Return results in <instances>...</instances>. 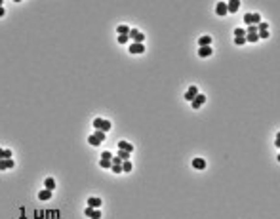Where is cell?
Wrapping results in <instances>:
<instances>
[{
	"instance_id": "cell-1",
	"label": "cell",
	"mask_w": 280,
	"mask_h": 219,
	"mask_svg": "<svg viewBox=\"0 0 280 219\" xmlns=\"http://www.w3.org/2000/svg\"><path fill=\"white\" fill-rule=\"evenodd\" d=\"M93 128L107 133L111 130V122H109V120H103V118H95V120H93Z\"/></svg>"
},
{
	"instance_id": "cell-2",
	"label": "cell",
	"mask_w": 280,
	"mask_h": 219,
	"mask_svg": "<svg viewBox=\"0 0 280 219\" xmlns=\"http://www.w3.org/2000/svg\"><path fill=\"white\" fill-rule=\"evenodd\" d=\"M244 23H246L248 27L250 25H259L261 23V15L259 13H246V15H244Z\"/></svg>"
},
{
	"instance_id": "cell-3",
	"label": "cell",
	"mask_w": 280,
	"mask_h": 219,
	"mask_svg": "<svg viewBox=\"0 0 280 219\" xmlns=\"http://www.w3.org/2000/svg\"><path fill=\"white\" fill-rule=\"evenodd\" d=\"M128 38H132L135 44H143V40H145V34H143L141 31H137V29H132L130 33H128Z\"/></svg>"
},
{
	"instance_id": "cell-4",
	"label": "cell",
	"mask_w": 280,
	"mask_h": 219,
	"mask_svg": "<svg viewBox=\"0 0 280 219\" xmlns=\"http://www.w3.org/2000/svg\"><path fill=\"white\" fill-rule=\"evenodd\" d=\"M111 158H112V154H111L109 151L103 152V154H101V160H99V166H101V168H111V166H112Z\"/></svg>"
},
{
	"instance_id": "cell-5",
	"label": "cell",
	"mask_w": 280,
	"mask_h": 219,
	"mask_svg": "<svg viewBox=\"0 0 280 219\" xmlns=\"http://www.w3.org/2000/svg\"><path fill=\"white\" fill-rule=\"evenodd\" d=\"M206 103V95H202V94H198L196 97H195V99H192L191 101V105H192V109H200V107H202V105Z\"/></svg>"
},
{
	"instance_id": "cell-6",
	"label": "cell",
	"mask_w": 280,
	"mask_h": 219,
	"mask_svg": "<svg viewBox=\"0 0 280 219\" xmlns=\"http://www.w3.org/2000/svg\"><path fill=\"white\" fill-rule=\"evenodd\" d=\"M196 95H198V88H196V86H191L189 90H187V94H185V99H187V101H192Z\"/></svg>"
},
{
	"instance_id": "cell-7",
	"label": "cell",
	"mask_w": 280,
	"mask_h": 219,
	"mask_svg": "<svg viewBox=\"0 0 280 219\" xmlns=\"http://www.w3.org/2000/svg\"><path fill=\"white\" fill-rule=\"evenodd\" d=\"M212 53H213L212 46H204V48H198V55H200V57H210Z\"/></svg>"
},
{
	"instance_id": "cell-8",
	"label": "cell",
	"mask_w": 280,
	"mask_h": 219,
	"mask_svg": "<svg viewBox=\"0 0 280 219\" xmlns=\"http://www.w3.org/2000/svg\"><path fill=\"white\" fill-rule=\"evenodd\" d=\"M238 8H240V2H238V0H231V2L227 4V13H229V12H231V13L238 12Z\"/></svg>"
},
{
	"instance_id": "cell-9",
	"label": "cell",
	"mask_w": 280,
	"mask_h": 219,
	"mask_svg": "<svg viewBox=\"0 0 280 219\" xmlns=\"http://www.w3.org/2000/svg\"><path fill=\"white\" fill-rule=\"evenodd\" d=\"M101 198H97V196H93V198H92V196H90V198H88V206L90 208H93V210H97L99 206H101Z\"/></svg>"
},
{
	"instance_id": "cell-10",
	"label": "cell",
	"mask_w": 280,
	"mask_h": 219,
	"mask_svg": "<svg viewBox=\"0 0 280 219\" xmlns=\"http://www.w3.org/2000/svg\"><path fill=\"white\" fill-rule=\"evenodd\" d=\"M13 158H4V160H0V169H10V168H13Z\"/></svg>"
},
{
	"instance_id": "cell-11",
	"label": "cell",
	"mask_w": 280,
	"mask_h": 219,
	"mask_svg": "<svg viewBox=\"0 0 280 219\" xmlns=\"http://www.w3.org/2000/svg\"><path fill=\"white\" fill-rule=\"evenodd\" d=\"M118 151H126V152H132V151H133V145H130L128 141H118Z\"/></svg>"
},
{
	"instance_id": "cell-12",
	"label": "cell",
	"mask_w": 280,
	"mask_h": 219,
	"mask_svg": "<svg viewBox=\"0 0 280 219\" xmlns=\"http://www.w3.org/2000/svg\"><path fill=\"white\" fill-rule=\"evenodd\" d=\"M215 13H217L219 17L227 15V4H225V2H219V4H217V8H215Z\"/></svg>"
},
{
	"instance_id": "cell-13",
	"label": "cell",
	"mask_w": 280,
	"mask_h": 219,
	"mask_svg": "<svg viewBox=\"0 0 280 219\" xmlns=\"http://www.w3.org/2000/svg\"><path fill=\"white\" fill-rule=\"evenodd\" d=\"M192 168L204 169V168H206V160H204V158H192Z\"/></svg>"
},
{
	"instance_id": "cell-14",
	"label": "cell",
	"mask_w": 280,
	"mask_h": 219,
	"mask_svg": "<svg viewBox=\"0 0 280 219\" xmlns=\"http://www.w3.org/2000/svg\"><path fill=\"white\" fill-rule=\"evenodd\" d=\"M143 52H145L143 44H135V42H133V44L130 46V53H143Z\"/></svg>"
},
{
	"instance_id": "cell-15",
	"label": "cell",
	"mask_w": 280,
	"mask_h": 219,
	"mask_svg": "<svg viewBox=\"0 0 280 219\" xmlns=\"http://www.w3.org/2000/svg\"><path fill=\"white\" fill-rule=\"evenodd\" d=\"M212 36H202V38H200L198 40V48H204V46H212Z\"/></svg>"
},
{
	"instance_id": "cell-16",
	"label": "cell",
	"mask_w": 280,
	"mask_h": 219,
	"mask_svg": "<svg viewBox=\"0 0 280 219\" xmlns=\"http://www.w3.org/2000/svg\"><path fill=\"white\" fill-rule=\"evenodd\" d=\"M38 198L40 200H50V198H52V190H48V189L40 190V193H38Z\"/></svg>"
},
{
	"instance_id": "cell-17",
	"label": "cell",
	"mask_w": 280,
	"mask_h": 219,
	"mask_svg": "<svg viewBox=\"0 0 280 219\" xmlns=\"http://www.w3.org/2000/svg\"><path fill=\"white\" fill-rule=\"evenodd\" d=\"M44 187H46L48 190H52V189H55V181H54L52 177H46V181H44Z\"/></svg>"
},
{
	"instance_id": "cell-18",
	"label": "cell",
	"mask_w": 280,
	"mask_h": 219,
	"mask_svg": "<svg viewBox=\"0 0 280 219\" xmlns=\"http://www.w3.org/2000/svg\"><path fill=\"white\" fill-rule=\"evenodd\" d=\"M4 158H12V151L10 149H0V160Z\"/></svg>"
},
{
	"instance_id": "cell-19",
	"label": "cell",
	"mask_w": 280,
	"mask_h": 219,
	"mask_svg": "<svg viewBox=\"0 0 280 219\" xmlns=\"http://www.w3.org/2000/svg\"><path fill=\"white\" fill-rule=\"evenodd\" d=\"M132 168H133V166H132V162H128V160H126V162H122V172H124V173L132 172Z\"/></svg>"
},
{
	"instance_id": "cell-20",
	"label": "cell",
	"mask_w": 280,
	"mask_h": 219,
	"mask_svg": "<svg viewBox=\"0 0 280 219\" xmlns=\"http://www.w3.org/2000/svg\"><path fill=\"white\" fill-rule=\"evenodd\" d=\"M105 135H107V133H105V132H101V130H95V133H93V137H97L99 141H101V143L105 141Z\"/></svg>"
},
{
	"instance_id": "cell-21",
	"label": "cell",
	"mask_w": 280,
	"mask_h": 219,
	"mask_svg": "<svg viewBox=\"0 0 280 219\" xmlns=\"http://www.w3.org/2000/svg\"><path fill=\"white\" fill-rule=\"evenodd\" d=\"M116 156H118L122 162H126L128 158H130V152H126V151H118V154H116Z\"/></svg>"
},
{
	"instance_id": "cell-22",
	"label": "cell",
	"mask_w": 280,
	"mask_h": 219,
	"mask_svg": "<svg viewBox=\"0 0 280 219\" xmlns=\"http://www.w3.org/2000/svg\"><path fill=\"white\" fill-rule=\"evenodd\" d=\"M88 143H90L92 147H97V145H101V141H99L97 137H93V135H90V137H88Z\"/></svg>"
},
{
	"instance_id": "cell-23",
	"label": "cell",
	"mask_w": 280,
	"mask_h": 219,
	"mask_svg": "<svg viewBox=\"0 0 280 219\" xmlns=\"http://www.w3.org/2000/svg\"><path fill=\"white\" fill-rule=\"evenodd\" d=\"M116 31H118V34H128V33H130V29H128L126 25H118Z\"/></svg>"
},
{
	"instance_id": "cell-24",
	"label": "cell",
	"mask_w": 280,
	"mask_h": 219,
	"mask_svg": "<svg viewBox=\"0 0 280 219\" xmlns=\"http://www.w3.org/2000/svg\"><path fill=\"white\" fill-rule=\"evenodd\" d=\"M90 219H101V211H99V210H92Z\"/></svg>"
},
{
	"instance_id": "cell-25",
	"label": "cell",
	"mask_w": 280,
	"mask_h": 219,
	"mask_svg": "<svg viewBox=\"0 0 280 219\" xmlns=\"http://www.w3.org/2000/svg\"><path fill=\"white\" fill-rule=\"evenodd\" d=\"M116 40H118V44H128V34H120Z\"/></svg>"
},
{
	"instance_id": "cell-26",
	"label": "cell",
	"mask_w": 280,
	"mask_h": 219,
	"mask_svg": "<svg viewBox=\"0 0 280 219\" xmlns=\"http://www.w3.org/2000/svg\"><path fill=\"white\" fill-rule=\"evenodd\" d=\"M234 36L236 38H244V36H246V33H244V29H236L234 31Z\"/></svg>"
},
{
	"instance_id": "cell-27",
	"label": "cell",
	"mask_w": 280,
	"mask_h": 219,
	"mask_svg": "<svg viewBox=\"0 0 280 219\" xmlns=\"http://www.w3.org/2000/svg\"><path fill=\"white\" fill-rule=\"evenodd\" d=\"M246 40L248 42H257V40H259V36H257V34H246Z\"/></svg>"
},
{
	"instance_id": "cell-28",
	"label": "cell",
	"mask_w": 280,
	"mask_h": 219,
	"mask_svg": "<svg viewBox=\"0 0 280 219\" xmlns=\"http://www.w3.org/2000/svg\"><path fill=\"white\" fill-rule=\"evenodd\" d=\"M248 34H257V25H250L248 27Z\"/></svg>"
},
{
	"instance_id": "cell-29",
	"label": "cell",
	"mask_w": 280,
	"mask_h": 219,
	"mask_svg": "<svg viewBox=\"0 0 280 219\" xmlns=\"http://www.w3.org/2000/svg\"><path fill=\"white\" fill-rule=\"evenodd\" d=\"M111 169H112L114 173H122V164L120 166H111Z\"/></svg>"
},
{
	"instance_id": "cell-30",
	"label": "cell",
	"mask_w": 280,
	"mask_h": 219,
	"mask_svg": "<svg viewBox=\"0 0 280 219\" xmlns=\"http://www.w3.org/2000/svg\"><path fill=\"white\" fill-rule=\"evenodd\" d=\"M257 36H259V38H269V31H261V33H257Z\"/></svg>"
},
{
	"instance_id": "cell-31",
	"label": "cell",
	"mask_w": 280,
	"mask_h": 219,
	"mask_svg": "<svg viewBox=\"0 0 280 219\" xmlns=\"http://www.w3.org/2000/svg\"><path fill=\"white\" fill-rule=\"evenodd\" d=\"M244 42H246V36H244V38H234V44L236 46H242Z\"/></svg>"
},
{
	"instance_id": "cell-32",
	"label": "cell",
	"mask_w": 280,
	"mask_h": 219,
	"mask_svg": "<svg viewBox=\"0 0 280 219\" xmlns=\"http://www.w3.org/2000/svg\"><path fill=\"white\" fill-rule=\"evenodd\" d=\"M4 15V8H0V17H2Z\"/></svg>"
}]
</instances>
